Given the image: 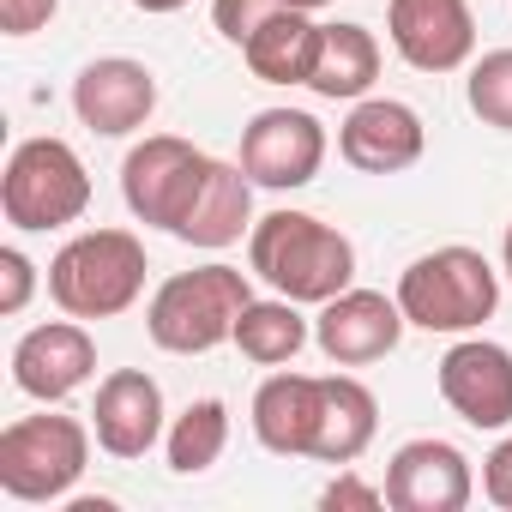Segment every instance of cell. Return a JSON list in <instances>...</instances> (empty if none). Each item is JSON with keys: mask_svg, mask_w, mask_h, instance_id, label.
I'll use <instances>...</instances> for the list:
<instances>
[{"mask_svg": "<svg viewBox=\"0 0 512 512\" xmlns=\"http://www.w3.org/2000/svg\"><path fill=\"white\" fill-rule=\"evenodd\" d=\"M247 302H253L247 272L211 260L157 284V296L145 302V332L169 356H205L217 344H235V320Z\"/></svg>", "mask_w": 512, "mask_h": 512, "instance_id": "7a4b0ae2", "label": "cell"}, {"mask_svg": "<svg viewBox=\"0 0 512 512\" xmlns=\"http://www.w3.org/2000/svg\"><path fill=\"white\" fill-rule=\"evenodd\" d=\"M386 506L392 512H464L476 494V470L452 440H404L386 464Z\"/></svg>", "mask_w": 512, "mask_h": 512, "instance_id": "8fae6325", "label": "cell"}, {"mask_svg": "<svg viewBox=\"0 0 512 512\" xmlns=\"http://www.w3.org/2000/svg\"><path fill=\"white\" fill-rule=\"evenodd\" d=\"M404 308H398V296H380V290H344V296H332L326 308H320V320H314V344H320V356L326 362H338V368H368V362H380V356H392L398 350V338H404Z\"/></svg>", "mask_w": 512, "mask_h": 512, "instance_id": "4fadbf2b", "label": "cell"}, {"mask_svg": "<svg viewBox=\"0 0 512 512\" xmlns=\"http://www.w3.org/2000/svg\"><path fill=\"white\" fill-rule=\"evenodd\" d=\"M247 272L302 308H326L356 284V247L314 211H266L247 229Z\"/></svg>", "mask_w": 512, "mask_h": 512, "instance_id": "6da1fadb", "label": "cell"}, {"mask_svg": "<svg viewBox=\"0 0 512 512\" xmlns=\"http://www.w3.org/2000/svg\"><path fill=\"white\" fill-rule=\"evenodd\" d=\"M61 13V0H0V31L7 37H31Z\"/></svg>", "mask_w": 512, "mask_h": 512, "instance_id": "83f0119b", "label": "cell"}, {"mask_svg": "<svg viewBox=\"0 0 512 512\" xmlns=\"http://www.w3.org/2000/svg\"><path fill=\"white\" fill-rule=\"evenodd\" d=\"M500 272L512 278V223H506V241H500Z\"/></svg>", "mask_w": 512, "mask_h": 512, "instance_id": "4dcf8cb0", "label": "cell"}, {"mask_svg": "<svg viewBox=\"0 0 512 512\" xmlns=\"http://www.w3.org/2000/svg\"><path fill=\"white\" fill-rule=\"evenodd\" d=\"M314 422H320V374L278 368L253 392V440L278 458H308L314 452Z\"/></svg>", "mask_w": 512, "mask_h": 512, "instance_id": "e0dca14e", "label": "cell"}, {"mask_svg": "<svg viewBox=\"0 0 512 512\" xmlns=\"http://www.w3.org/2000/svg\"><path fill=\"white\" fill-rule=\"evenodd\" d=\"M422 151H428V127L398 97H362V103H350V115L338 127V157L362 175H398V169L422 163Z\"/></svg>", "mask_w": 512, "mask_h": 512, "instance_id": "5bb4252c", "label": "cell"}, {"mask_svg": "<svg viewBox=\"0 0 512 512\" xmlns=\"http://www.w3.org/2000/svg\"><path fill=\"white\" fill-rule=\"evenodd\" d=\"M229 446V404L223 398H193L169 434H163V452H169V470L175 476H205Z\"/></svg>", "mask_w": 512, "mask_h": 512, "instance_id": "603a6c76", "label": "cell"}, {"mask_svg": "<svg viewBox=\"0 0 512 512\" xmlns=\"http://www.w3.org/2000/svg\"><path fill=\"white\" fill-rule=\"evenodd\" d=\"M91 374H97V344H91V332L73 314L67 320H49V326H31L13 344V386L25 398H37V404L73 398Z\"/></svg>", "mask_w": 512, "mask_h": 512, "instance_id": "9a60e30c", "label": "cell"}, {"mask_svg": "<svg viewBox=\"0 0 512 512\" xmlns=\"http://www.w3.org/2000/svg\"><path fill=\"white\" fill-rule=\"evenodd\" d=\"M380 434V404L356 374H320V422H314V452L320 464H356Z\"/></svg>", "mask_w": 512, "mask_h": 512, "instance_id": "d6986e66", "label": "cell"}, {"mask_svg": "<svg viewBox=\"0 0 512 512\" xmlns=\"http://www.w3.org/2000/svg\"><path fill=\"white\" fill-rule=\"evenodd\" d=\"M380 79V43L368 25H326L320 31V55H314V79L308 91L326 103H362Z\"/></svg>", "mask_w": 512, "mask_h": 512, "instance_id": "44dd1931", "label": "cell"}, {"mask_svg": "<svg viewBox=\"0 0 512 512\" xmlns=\"http://www.w3.org/2000/svg\"><path fill=\"white\" fill-rule=\"evenodd\" d=\"M205 175H211V157H205L193 139L151 133V139H139V145L127 151V163H121V199H127V211H133L139 223L175 235L181 217H187V205H193V193L205 187Z\"/></svg>", "mask_w": 512, "mask_h": 512, "instance_id": "52a82bcc", "label": "cell"}, {"mask_svg": "<svg viewBox=\"0 0 512 512\" xmlns=\"http://www.w3.org/2000/svg\"><path fill=\"white\" fill-rule=\"evenodd\" d=\"M290 7H302V13H320V7H332V0H290Z\"/></svg>", "mask_w": 512, "mask_h": 512, "instance_id": "1f68e13d", "label": "cell"}, {"mask_svg": "<svg viewBox=\"0 0 512 512\" xmlns=\"http://www.w3.org/2000/svg\"><path fill=\"white\" fill-rule=\"evenodd\" d=\"M320 31L326 25H314V13L284 7L241 43V61H247L253 79H266V85H308L314 79V55H320Z\"/></svg>", "mask_w": 512, "mask_h": 512, "instance_id": "ffe728a7", "label": "cell"}, {"mask_svg": "<svg viewBox=\"0 0 512 512\" xmlns=\"http://www.w3.org/2000/svg\"><path fill=\"white\" fill-rule=\"evenodd\" d=\"M398 308L422 332L464 338L482 320H494V308H500V272L482 260L476 247H458V241L452 247H434V253H422V260L404 266Z\"/></svg>", "mask_w": 512, "mask_h": 512, "instance_id": "277c9868", "label": "cell"}, {"mask_svg": "<svg viewBox=\"0 0 512 512\" xmlns=\"http://www.w3.org/2000/svg\"><path fill=\"white\" fill-rule=\"evenodd\" d=\"M320 506H326V512H380V506H386V488H374V482H362V476H350V470L338 464V476L320 488Z\"/></svg>", "mask_w": 512, "mask_h": 512, "instance_id": "484cf974", "label": "cell"}, {"mask_svg": "<svg viewBox=\"0 0 512 512\" xmlns=\"http://www.w3.org/2000/svg\"><path fill=\"white\" fill-rule=\"evenodd\" d=\"M0 211L13 229L43 235L67 229L91 211V169L67 139H19L7 169H0Z\"/></svg>", "mask_w": 512, "mask_h": 512, "instance_id": "5b68a950", "label": "cell"}, {"mask_svg": "<svg viewBox=\"0 0 512 512\" xmlns=\"http://www.w3.org/2000/svg\"><path fill=\"white\" fill-rule=\"evenodd\" d=\"M482 494L500 512H512V434H500V446L482 458Z\"/></svg>", "mask_w": 512, "mask_h": 512, "instance_id": "f1b7e54d", "label": "cell"}, {"mask_svg": "<svg viewBox=\"0 0 512 512\" xmlns=\"http://www.w3.org/2000/svg\"><path fill=\"white\" fill-rule=\"evenodd\" d=\"M308 338H314V326L302 320V302H290V296H253L247 308H241V320H235V350L247 356V362H260V368H284V362H296L302 350H308Z\"/></svg>", "mask_w": 512, "mask_h": 512, "instance_id": "7402d4cb", "label": "cell"}, {"mask_svg": "<svg viewBox=\"0 0 512 512\" xmlns=\"http://www.w3.org/2000/svg\"><path fill=\"white\" fill-rule=\"evenodd\" d=\"M73 115L97 139H127L157 115V73L133 55H103L85 61L73 79Z\"/></svg>", "mask_w": 512, "mask_h": 512, "instance_id": "7c38bea8", "label": "cell"}, {"mask_svg": "<svg viewBox=\"0 0 512 512\" xmlns=\"http://www.w3.org/2000/svg\"><path fill=\"white\" fill-rule=\"evenodd\" d=\"M163 416H169V410H163V386H157L145 368H115V374H103V386H97L91 434H97V446H103L109 458H145V452L169 434Z\"/></svg>", "mask_w": 512, "mask_h": 512, "instance_id": "2e32d148", "label": "cell"}, {"mask_svg": "<svg viewBox=\"0 0 512 512\" xmlns=\"http://www.w3.org/2000/svg\"><path fill=\"white\" fill-rule=\"evenodd\" d=\"M253 187H272V193H296L320 175L326 163V127L308 109H260L241 127V157Z\"/></svg>", "mask_w": 512, "mask_h": 512, "instance_id": "ba28073f", "label": "cell"}, {"mask_svg": "<svg viewBox=\"0 0 512 512\" xmlns=\"http://www.w3.org/2000/svg\"><path fill=\"white\" fill-rule=\"evenodd\" d=\"M470 115L494 133H512V49H488L482 61H470Z\"/></svg>", "mask_w": 512, "mask_h": 512, "instance_id": "cb8c5ba5", "label": "cell"}, {"mask_svg": "<svg viewBox=\"0 0 512 512\" xmlns=\"http://www.w3.org/2000/svg\"><path fill=\"white\" fill-rule=\"evenodd\" d=\"M434 380H440V398H446V410L458 422H470L482 434H506L512 428V350L506 344L464 332L440 356Z\"/></svg>", "mask_w": 512, "mask_h": 512, "instance_id": "9c48e42d", "label": "cell"}, {"mask_svg": "<svg viewBox=\"0 0 512 512\" xmlns=\"http://www.w3.org/2000/svg\"><path fill=\"white\" fill-rule=\"evenodd\" d=\"M386 37L416 73H458L476 55L470 0H386Z\"/></svg>", "mask_w": 512, "mask_h": 512, "instance_id": "30bf717a", "label": "cell"}, {"mask_svg": "<svg viewBox=\"0 0 512 512\" xmlns=\"http://www.w3.org/2000/svg\"><path fill=\"white\" fill-rule=\"evenodd\" d=\"M290 7V0H211V25L223 31V43H247L253 31H260L272 13H284Z\"/></svg>", "mask_w": 512, "mask_h": 512, "instance_id": "d4e9b609", "label": "cell"}, {"mask_svg": "<svg viewBox=\"0 0 512 512\" xmlns=\"http://www.w3.org/2000/svg\"><path fill=\"white\" fill-rule=\"evenodd\" d=\"M91 464V428L79 416H19L0 428V488L7 500L49 506L67 500Z\"/></svg>", "mask_w": 512, "mask_h": 512, "instance_id": "8992f818", "label": "cell"}, {"mask_svg": "<svg viewBox=\"0 0 512 512\" xmlns=\"http://www.w3.org/2000/svg\"><path fill=\"white\" fill-rule=\"evenodd\" d=\"M145 272L133 229H85L49 260V302L73 320H115L145 296Z\"/></svg>", "mask_w": 512, "mask_h": 512, "instance_id": "3957f363", "label": "cell"}, {"mask_svg": "<svg viewBox=\"0 0 512 512\" xmlns=\"http://www.w3.org/2000/svg\"><path fill=\"white\" fill-rule=\"evenodd\" d=\"M0 314H25V302H31V290H37V266L25 260L19 247H0Z\"/></svg>", "mask_w": 512, "mask_h": 512, "instance_id": "4316f807", "label": "cell"}, {"mask_svg": "<svg viewBox=\"0 0 512 512\" xmlns=\"http://www.w3.org/2000/svg\"><path fill=\"white\" fill-rule=\"evenodd\" d=\"M253 223H260V217H253V181H247V169L211 157V175H205V187L193 193V205H187L175 241L205 247V253H223V247H235Z\"/></svg>", "mask_w": 512, "mask_h": 512, "instance_id": "ac0fdd59", "label": "cell"}, {"mask_svg": "<svg viewBox=\"0 0 512 512\" xmlns=\"http://www.w3.org/2000/svg\"><path fill=\"white\" fill-rule=\"evenodd\" d=\"M127 7H139V13H181V7H193V0H127Z\"/></svg>", "mask_w": 512, "mask_h": 512, "instance_id": "f546056e", "label": "cell"}]
</instances>
